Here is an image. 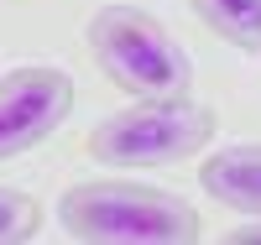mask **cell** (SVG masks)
I'll return each instance as SVG.
<instances>
[{
	"label": "cell",
	"mask_w": 261,
	"mask_h": 245,
	"mask_svg": "<svg viewBox=\"0 0 261 245\" xmlns=\"http://www.w3.org/2000/svg\"><path fill=\"white\" fill-rule=\"evenodd\" d=\"M204 26L241 52H261V0H188Z\"/></svg>",
	"instance_id": "obj_6"
},
{
	"label": "cell",
	"mask_w": 261,
	"mask_h": 245,
	"mask_svg": "<svg viewBox=\"0 0 261 245\" xmlns=\"http://www.w3.org/2000/svg\"><path fill=\"white\" fill-rule=\"evenodd\" d=\"M89 58L130 99H167L188 94L193 84V58L151 11L141 6H99L84 26Z\"/></svg>",
	"instance_id": "obj_2"
},
{
	"label": "cell",
	"mask_w": 261,
	"mask_h": 245,
	"mask_svg": "<svg viewBox=\"0 0 261 245\" xmlns=\"http://www.w3.org/2000/svg\"><path fill=\"white\" fill-rule=\"evenodd\" d=\"M230 240H235V245H261V219H251V225H241V230H230Z\"/></svg>",
	"instance_id": "obj_8"
},
{
	"label": "cell",
	"mask_w": 261,
	"mask_h": 245,
	"mask_svg": "<svg viewBox=\"0 0 261 245\" xmlns=\"http://www.w3.org/2000/svg\"><path fill=\"white\" fill-rule=\"evenodd\" d=\"M42 235V204L27 188L0 183V245H27Z\"/></svg>",
	"instance_id": "obj_7"
},
{
	"label": "cell",
	"mask_w": 261,
	"mask_h": 245,
	"mask_svg": "<svg viewBox=\"0 0 261 245\" xmlns=\"http://www.w3.org/2000/svg\"><path fill=\"white\" fill-rule=\"evenodd\" d=\"M199 188L214 198V204L261 219V141H241V146L209 151L204 167H199Z\"/></svg>",
	"instance_id": "obj_5"
},
{
	"label": "cell",
	"mask_w": 261,
	"mask_h": 245,
	"mask_svg": "<svg viewBox=\"0 0 261 245\" xmlns=\"http://www.w3.org/2000/svg\"><path fill=\"white\" fill-rule=\"evenodd\" d=\"M73 78L53 63H21L0 73V162L21 157L73 115Z\"/></svg>",
	"instance_id": "obj_4"
},
{
	"label": "cell",
	"mask_w": 261,
	"mask_h": 245,
	"mask_svg": "<svg viewBox=\"0 0 261 245\" xmlns=\"http://www.w3.org/2000/svg\"><path fill=\"white\" fill-rule=\"evenodd\" d=\"M58 225L84 245H193L204 240L199 209L172 188L141 177H84L58 198Z\"/></svg>",
	"instance_id": "obj_1"
},
{
	"label": "cell",
	"mask_w": 261,
	"mask_h": 245,
	"mask_svg": "<svg viewBox=\"0 0 261 245\" xmlns=\"http://www.w3.org/2000/svg\"><path fill=\"white\" fill-rule=\"evenodd\" d=\"M214 110L193 94H167V99H130L125 110L105 115L89 136L84 151L99 167H167L188 162L214 141Z\"/></svg>",
	"instance_id": "obj_3"
}]
</instances>
